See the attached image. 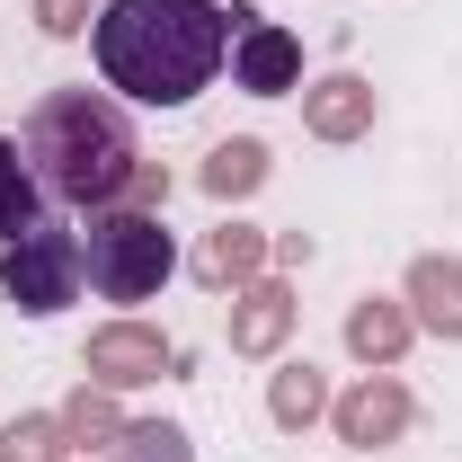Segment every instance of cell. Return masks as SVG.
<instances>
[{
    "label": "cell",
    "instance_id": "ac0fdd59",
    "mask_svg": "<svg viewBox=\"0 0 462 462\" xmlns=\"http://www.w3.org/2000/svg\"><path fill=\"white\" fill-rule=\"evenodd\" d=\"M0 462H71L62 418H9V427H0Z\"/></svg>",
    "mask_w": 462,
    "mask_h": 462
},
{
    "label": "cell",
    "instance_id": "ba28073f",
    "mask_svg": "<svg viewBox=\"0 0 462 462\" xmlns=\"http://www.w3.org/2000/svg\"><path fill=\"white\" fill-rule=\"evenodd\" d=\"M293 302L285 276H258V285H240L231 293V356H276V346L293 338Z\"/></svg>",
    "mask_w": 462,
    "mask_h": 462
},
{
    "label": "cell",
    "instance_id": "9c48e42d",
    "mask_svg": "<svg viewBox=\"0 0 462 462\" xmlns=\"http://www.w3.org/2000/svg\"><path fill=\"white\" fill-rule=\"evenodd\" d=\"M401 302H409V320L427 329V338H445L454 346L462 338V258H409V285H401Z\"/></svg>",
    "mask_w": 462,
    "mask_h": 462
},
{
    "label": "cell",
    "instance_id": "8992f818",
    "mask_svg": "<svg viewBox=\"0 0 462 462\" xmlns=\"http://www.w3.org/2000/svg\"><path fill=\"white\" fill-rule=\"evenodd\" d=\"M293 80H302V36L276 27V18H258V9H231V89L285 98Z\"/></svg>",
    "mask_w": 462,
    "mask_h": 462
},
{
    "label": "cell",
    "instance_id": "9a60e30c",
    "mask_svg": "<svg viewBox=\"0 0 462 462\" xmlns=\"http://www.w3.org/2000/svg\"><path fill=\"white\" fill-rule=\"evenodd\" d=\"M36 223H45V187L27 170V152L0 134V240H27Z\"/></svg>",
    "mask_w": 462,
    "mask_h": 462
},
{
    "label": "cell",
    "instance_id": "3957f363",
    "mask_svg": "<svg viewBox=\"0 0 462 462\" xmlns=\"http://www.w3.org/2000/svg\"><path fill=\"white\" fill-rule=\"evenodd\" d=\"M80 267H89V285L107 293V302H152V293L170 285L178 249L161 214H134V205H107V214H89V240H80Z\"/></svg>",
    "mask_w": 462,
    "mask_h": 462
},
{
    "label": "cell",
    "instance_id": "ffe728a7",
    "mask_svg": "<svg viewBox=\"0 0 462 462\" xmlns=\"http://www.w3.org/2000/svg\"><path fill=\"white\" fill-rule=\"evenodd\" d=\"M125 205H134V214H161V205H170V170H161V161H143L134 187H125Z\"/></svg>",
    "mask_w": 462,
    "mask_h": 462
},
{
    "label": "cell",
    "instance_id": "30bf717a",
    "mask_svg": "<svg viewBox=\"0 0 462 462\" xmlns=\"http://www.w3.org/2000/svg\"><path fill=\"white\" fill-rule=\"evenodd\" d=\"M302 125H311L320 143H356V134H374V80H356V71L311 80V89H302Z\"/></svg>",
    "mask_w": 462,
    "mask_h": 462
},
{
    "label": "cell",
    "instance_id": "e0dca14e",
    "mask_svg": "<svg viewBox=\"0 0 462 462\" xmlns=\"http://www.w3.org/2000/svg\"><path fill=\"white\" fill-rule=\"evenodd\" d=\"M116 462H196V445H187V427H170V418H125Z\"/></svg>",
    "mask_w": 462,
    "mask_h": 462
},
{
    "label": "cell",
    "instance_id": "8fae6325",
    "mask_svg": "<svg viewBox=\"0 0 462 462\" xmlns=\"http://www.w3.org/2000/svg\"><path fill=\"white\" fill-rule=\"evenodd\" d=\"M409 338H418V320H409L401 293H365V302H346V346H356L365 365H401Z\"/></svg>",
    "mask_w": 462,
    "mask_h": 462
},
{
    "label": "cell",
    "instance_id": "7a4b0ae2",
    "mask_svg": "<svg viewBox=\"0 0 462 462\" xmlns=\"http://www.w3.org/2000/svg\"><path fill=\"white\" fill-rule=\"evenodd\" d=\"M18 152H27V170L45 187V205H80V214L125 205V187L143 170L125 107L98 98V89H45L27 107V125H18Z\"/></svg>",
    "mask_w": 462,
    "mask_h": 462
},
{
    "label": "cell",
    "instance_id": "44dd1931",
    "mask_svg": "<svg viewBox=\"0 0 462 462\" xmlns=\"http://www.w3.org/2000/svg\"><path fill=\"white\" fill-rule=\"evenodd\" d=\"M302 258H311V240H302V231H276V240H267V267H302Z\"/></svg>",
    "mask_w": 462,
    "mask_h": 462
},
{
    "label": "cell",
    "instance_id": "6da1fadb",
    "mask_svg": "<svg viewBox=\"0 0 462 462\" xmlns=\"http://www.w3.org/2000/svg\"><path fill=\"white\" fill-rule=\"evenodd\" d=\"M89 45H98L107 89L143 107H187L231 62V9L223 0H107L89 18Z\"/></svg>",
    "mask_w": 462,
    "mask_h": 462
},
{
    "label": "cell",
    "instance_id": "5bb4252c",
    "mask_svg": "<svg viewBox=\"0 0 462 462\" xmlns=\"http://www.w3.org/2000/svg\"><path fill=\"white\" fill-rule=\"evenodd\" d=\"M329 401H338V392H329V374H320V365H285V374L267 383V418H276L285 436H302L311 418H329Z\"/></svg>",
    "mask_w": 462,
    "mask_h": 462
},
{
    "label": "cell",
    "instance_id": "277c9868",
    "mask_svg": "<svg viewBox=\"0 0 462 462\" xmlns=\"http://www.w3.org/2000/svg\"><path fill=\"white\" fill-rule=\"evenodd\" d=\"M80 231L36 223L27 240H0V293L27 311V320H54L62 302H80Z\"/></svg>",
    "mask_w": 462,
    "mask_h": 462
},
{
    "label": "cell",
    "instance_id": "4fadbf2b",
    "mask_svg": "<svg viewBox=\"0 0 462 462\" xmlns=\"http://www.w3.org/2000/svg\"><path fill=\"white\" fill-rule=\"evenodd\" d=\"M258 187H267V143H258V134H231V143L205 152V196H214V205H240V196H258Z\"/></svg>",
    "mask_w": 462,
    "mask_h": 462
},
{
    "label": "cell",
    "instance_id": "d6986e66",
    "mask_svg": "<svg viewBox=\"0 0 462 462\" xmlns=\"http://www.w3.org/2000/svg\"><path fill=\"white\" fill-rule=\"evenodd\" d=\"M89 18H98L89 0H36V27L45 36H89Z\"/></svg>",
    "mask_w": 462,
    "mask_h": 462
},
{
    "label": "cell",
    "instance_id": "52a82bcc",
    "mask_svg": "<svg viewBox=\"0 0 462 462\" xmlns=\"http://www.w3.org/2000/svg\"><path fill=\"white\" fill-rule=\"evenodd\" d=\"M409 418H418V401H409L383 365H374L356 392H338V401H329V427H338V445H356V454H383V445H401Z\"/></svg>",
    "mask_w": 462,
    "mask_h": 462
},
{
    "label": "cell",
    "instance_id": "2e32d148",
    "mask_svg": "<svg viewBox=\"0 0 462 462\" xmlns=\"http://www.w3.org/2000/svg\"><path fill=\"white\" fill-rule=\"evenodd\" d=\"M54 418H62V436H71V445H116V436H125V418H116V392H98V383H80V392H71Z\"/></svg>",
    "mask_w": 462,
    "mask_h": 462
},
{
    "label": "cell",
    "instance_id": "7c38bea8",
    "mask_svg": "<svg viewBox=\"0 0 462 462\" xmlns=\"http://www.w3.org/2000/svg\"><path fill=\"white\" fill-rule=\"evenodd\" d=\"M196 276L205 285H258L267 276V231H249V223H223V231H205V249H196Z\"/></svg>",
    "mask_w": 462,
    "mask_h": 462
},
{
    "label": "cell",
    "instance_id": "5b68a950",
    "mask_svg": "<svg viewBox=\"0 0 462 462\" xmlns=\"http://www.w3.org/2000/svg\"><path fill=\"white\" fill-rule=\"evenodd\" d=\"M178 365V346L152 329V320H107V329H89L80 346V374L98 383V392H143V383H161Z\"/></svg>",
    "mask_w": 462,
    "mask_h": 462
}]
</instances>
